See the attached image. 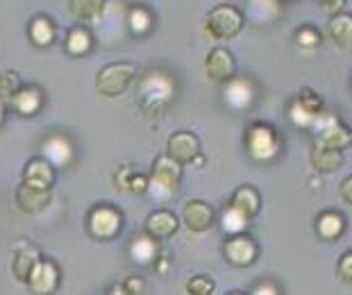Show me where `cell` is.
Here are the masks:
<instances>
[{
  "instance_id": "3",
  "label": "cell",
  "mask_w": 352,
  "mask_h": 295,
  "mask_svg": "<svg viewBox=\"0 0 352 295\" xmlns=\"http://www.w3.org/2000/svg\"><path fill=\"white\" fill-rule=\"evenodd\" d=\"M179 182H182V164H177L175 159H170L168 155H160L153 164L151 188H148V193L157 200H168L170 195H175Z\"/></svg>"
},
{
  "instance_id": "5",
  "label": "cell",
  "mask_w": 352,
  "mask_h": 295,
  "mask_svg": "<svg viewBox=\"0 0 352 295\" xmlns=\"http://www.w3.org/2000/svg\"><path fill=\"white\" fill-rule=\"evenodd\" d=\"M87 230L98 241L116 239L123 230V214L111 204H96L87 216Z\"/></svg>"
},
{
  "instance_id": "12",
  "label": "cell",
  "mask_w": 352,
  "mask_h": 295,
  "mask_svg": "<svg viewBox=\"0 0 352 295\" xmlns=\"http://www.w3.org/2000/svg\"><path fill=\"white\" fill-rule=\"evenodd\" d=\"M57 179V168L52 166L46 157H32L23 168V182L34 188L52 191V184Z\"/></svg>"
},
{
  "instance_id": "39",
  "label": "cell",
  "mask_w": 352,
  "mask_h": 295,
  "mask_svg": "<svg viewBox=\"0 0 352 295\" xmlns=\"http://www.w3.org/2000/svg\"><path fill=\"white\" fill-rule=\"evenodd\" d=\"M252 295H277V289H275V286L273 284H259L257 286V289H254V293Z\"/></svg>"
},
{
  "instance_id": "41",
  "label": "cell",
  "mask_w": 352,
  "mask_h": 295,
  "mask_svg": "<svg viewBox=\"0 0 352 295\" xmlns=\"http://www.w3.org/2000/svg\"><path fill=\"white\" fill-rule=\"evenodd\" d=\"M168 268V261L164 259V256H160V263H157V272H166Z\"/></svg>"
},
{
  "instance_id": "16",
  "label": "cell",
  "mask_w": 352,
  "mask_h": 295,
  "mask_svg": "<svg viewBox=\"0 0 352 295\" xmlns=\"http://www.w3.org/2000/svg\"><path fill=\"white\" fill-rule=\"evenodd\" d=\"M179 230V218L168 209H157L146 218V234L155 241H166Z\"/></svg>"
},
{
  "instance_id": "10",
  "label": "cell",
  "mask_w": 352,
  "mask_h": 295,
  "mask_svg": "<svg viewBox=\"0 0 352 295\" xmlns=\"http://www.w3.org/2000/svg\"><path fill=\"white\" fill-rule=\"evenodd\" d=\"M289 113H291V120H294L296 125L309 127V125L316 123V118L323 113V100H320L314 91L302 89L294 100V105H291Z\"/></svg>"
},
{
  "instance_id": "30",
  "label": "cell",
  "mask_w": 352,
  "mask_h": 295,
  "mask_svg": "<svg viewBox=\"0 0 352 295\" xmlns=\"http://www.w3.org/2000/svg\"><path fill=\"white\" fill-rule=\"evenodd\" d=\"M250 223V218H245L241 211H236L232 204H228L226 209H223V214H221V227H223V232H228L230 237H236V234H243V230L248 227Z\"/></svg>"
},
{
  "instance_id": "11",
  "label": "cell",
  "mask_w": 352,
  "mask_h": 295,
  "mask_svg": "<svg viewBox=\"0 0 352 295\" xmlns=\"http://www.w3.org/2000/svg\"><path fill=\"white\" fill-rule=\"evenodd\" d=\"M41 261V254L30 241H19L16 245L12 248V275L16 282L21 284H28L30 275L36 263Z\"/></svg>"
},
{
  "instance_id": "35",
  "label": "cell",
  "mask_w": 352,
  "mask_h": 295,
  "mask_svg": "<svg viewBox=\"0 0 352 295\" xmlns=\"http://www.w3.org/2000/svg\"><path fill=\"white\" fill-rule=\"evenodd\" d=\"M121 286H123L125 295H144L146 293V282L141 277H137V275L127 277Z\"/></svg>"
},
{
  "instance_id": "6",
  "label": "cell",
  "mask_w": 352,
  "mask_h": 295,
  "mask_svg": "<svg viewBox=\"0 0 352 295\" xmlns=\"http://www.w3.org/2000/svg\"><path fill=\"white\" fill-rule=\"evenodd\" d=\"M245 150L254 162H271L280 153V139L271 125L254 123L245 130Z\"/></svg>"
},
{
  "instance_id": "27",
  "label": "cell",
  "mask_w": 352,
  "mask_h": 295,
  "mask_svg": "<svg viewBox=\"0 0 352 295\" xmlns=\"http://www.w3.org/2000/svg\"><path fill=\"white\" fill-rule=\"evenodd\" d=\"M125 23H127V30L134 34V36H146L148 32L153 30V14L148 7L144 5H134L127 10V17H125Z\"/></svg>"
},
{
  "instance_id": "25",
  "label": "cell",
  "mask_w": 352,
  "mask_h": 295,
  "mask_svg": "<svg viewBox=\"0 0 352 295\" xmlns=\"http://www.w3.org/2000/svg\"><path fill=\"white\" fill-rule=\"evenodd\" d=\"M311 164L320 173H334L343 166V153L336 148H327L323 143H316V148L311 153Z\"/></svg>"
},
{
  "instance_id": "22",
  "label": "cell",
  "mask_w": 352,
  "mask_h": 295,
  "mask_svg": "<svg viewBox=\"0 0 352 295\" xmlns=\"http://www.w3.org/2000/svg\"><path fill=\"white\" fill-rule=\"evenodd\" d=\"M160 248H157V241L148 234H139V237L132 239L130 243V256L132 261H137L139 266H151L157 259H160Z\"/></svg>"
},
{
  "instance_id": "34",
  "label": "cell",
  "mask_w": 352,
  "mask_h": 295,
  "mask_svg": "<svg viewBox=\"0 0 352 295\" xmlns=\"http://www.w3.org/2000/svg\"><path fill=\"white\" fill-rule=\"evenodd\" d=\"M148 188H151V177L141 175V173L134 171V175L127 184V193H134V195H146Z\"/></svg>"
},
{
  "instance_id": "38",
  "label": "cell",
  "mask_w": 352,
  "mask_h": 295,
  "mask_svg": "<svg viewBox=\"0 0 352 295\" xmlns=\"http://www.w3.org/2000/svg\"><path fill=\"white\" fill-rule=\"evenodd\" d=\"M341 198L346 200V204H352V175L341 182Z\"/></svg>"
},
{
  "instance_id": "18",
  "label": "cell",
  "mask_w": 352,
  "mask_h": 295,
  "mask_svg": "<svg viewBox=\"0 0 352 295\" xmlns=\"http://www.w3.org/2000/svg\"><path fill=\"white\" fill-rule=\"evenodd\" d=\"M41 150H43L41 157H46L55 168H66V166L73 162V146L62 134H50L48 139L43 141Z\"/></svg>"
},
{
  "instance_id": "37",
  "label": "cell",
  "mask_w": 352,
  "mask_h": 295,
  "mask_svg": "<svg viewBox=\"0 0 352 295\" xmlns=\"http://www.w3.org/2000/svg\"><path fill=\"white\" fill-rule=\"evenodd\" d=\"M346 10V0H323V12L327 17H339Z\"/></svg>"
},
{
  "instance_id": "13",
  "label": "cell",
  "mask_w": 352,
  "mask_h": 295,
  "mask_svg": "<svg viewBox=\"0 0 352 295\" xmlns=\"http://www.w3.org/2000/svg\"><path fill=\"white\" fill-rule=\"evenodd\" d=\"M234 55L228 48H214L205 59V73L212 82H230L234 78Z\"/></svg>"
},
{
  "instance_id": "43",
  "label": "cell",
  "mask_w": 352,
  "mask_h": 295,
  "mask_svg": "<svg viewBox=\"0 0 352 295\" xmlns=\"http://www.w3.org/2000/svg\"><path fill=\"white\" fill-rule=\"evenodd\" d=\"M226 295H248V293H243V291H230V293H226Z\"/></svg>"
},
{
  "instance_id": "1",
  "label": "cell",
  "mask_w": 352,
  "mask_h": 295,
  "mask_svg": "<svg viewBox=\"0 0 352 295\" xmlns=\"http://www.w3.org/2000/svg\"><path fill=\"white\" fill-rule=\"evenodd\" d=\"M175 85L168 75L160 71H151L139 85V107L148 116H160V113L173 102Z\"/></svg>"
},
{
  "instance_id": "7",
  "label": "cell",
  "mask_w": 352,
  "mask_h": 295,
  "mask_svg": "<svg viewBox=\"0 0 352 295\" xmlns=\"http://www.w3.org/2000/svg\"><path fill=\"white\" fill-rule=\"evenodd\" d=\"M59 284H62V268L57 266V261L41 256V261L36 263L28 279V289L32 291V295H55Z\"/></svg>"
},
{
  "instance_id": "8",
  "label": "cell",
  "mask_w": 352,
  "mask_h": 295,
  "mask_svg": "<svg viewBox=\"0 0 352 295\" xmlns=\"http://www.w3.org/2000/svg\"><path fill=\"white\" fill-rule=\"evenodd\" d=\"M166 155L175 159L177 164H193L202 155L198 136L189 130L173 132L166 141Z\"/></svg>"
},
{
  "instance_id": "4",
  "label": "cell",
  "mask_w": 352,
  "mask_h": 295,
  "mask_svg": "<svg viewBox=\"0 0 352 295\" xmlns=\"http://www.w3.org/2000/svg\"><path fill=\"white\" fill-rule=\"evenodd\" d=\"M243 28V14L232 5H219L207 14L205 30L209 36L219 41L234 39Z\"/></svg>"
},
{
  "instance_id": "24",
  "label": "cell",
  "mask_w": 352,
  "mask_h": 295,
  "mask_svg": "<svg viewBox=\"0 0 352 295\" xmlns=\"http://www.w3.org/2000/svg\"><path fill=\"white\" fill-rule=\"evenodd\" d=\"M230 204L236 211H241L245 218H250V221H252V218L257 216L259 209H261V198H259V193L254 191L252 186H241V188H236L234 195H232Z\"/></svg>"
},
{
  "instance_id": "33",
  "label": "cell",
  "mask_w": 352,
  "mask_h": 295,
  "mask_svg": "<svg viewBox=\"0 0 352 295\" xmlns=\"http://www.w3.org/2000/svg\"><path fill=\"white\" fill-rule=\"evenodd\" d=\"M296 43L300 45V48H316L320 43V32L314 25H302L296 32Z\"/></svg>"
},
{
  "instance_id": "42",
  "label": "cell",
  "mask_w": 352,
  "mask_h": 295,
  "mask_svg": "<svg viewBox=\"0 0 352 295\" xmlns=\"http://www.w3.org/2000/svg\"><path fill=\"white\" fill-rule=\"evenodd\" d=\"M109 295H125L123 286H121V284H118V286H111V289H109Z\"/></svg>"
},
{
  "instance_id": "32",
  "label": "cell",
  "mask_w": 352,
  "mask_h": 295,
  "mask_svg": "<svg viewBox=\"0 0 352 295\" xmlns=\"http://www.w3.org/2000/svg\"><path fill=\"white\" fill-rule=\"evenodd\" d=\"M184 289L189 295H214L216 282L209 275H193L189 282H186Z\"/></svg>"
},
{
  "instance_id": "9",
  "label": "cell",
  "mask_w": 352,
  "mask_h": 295,
  "mask_svg": "<svg viewBox=\"0 0 352 295\" xmlns=\"http://www.w3.org/2000/svg\"><path fill=\"white\" fill-rule=\"evenodd\" d=\"M223 254L226 259L236 268H248L257 261L259 248L254 243L252 237H245V234H236V237H230L226 243H223Z\"/></svg>"
},
{
  "instance_id": "19",
  "label": "cell",
  "mask_w": 352,
  "mask_h": 295,
  "mask_svg": "<svg viewBox=\"0 0 352 295\" xmlns=\"http://www.w3.org/2000/svg\"><path fill=\"white\" fill-rule=\"evenodd\" d=\"M28 36H30V41H32V45H36V48H50V45L55 43V39H57L55 21H52L50 17H46V14H36V17L30 21V25H28Z\"/></svg>"
},
{
  "instance_id": "21",
  "label": "cell",
  "mask_w": 352,
  "mask_h": 295,
  "mask_svg": "<svg viewBox=\"0 0 352 295\" xmlns=\"http://www.w3.org/2000/svg\"><path fill=\"white\" fill-rule=\"evenodd\" d=\"M343 232H346V218H343L339 211H323V214L316 218V234L323 241L334 243L336 239L343 237Z\"/></svg>"
},
{
  "instance_id": "31",
  "label": "cell",
  "mask_w": 352,
  "mask_h": 295,
  "mask_svg": "<svg viewBox=\"0 0 352 295\" xmlns=\"http://www.w3.org/2000/svg\"><path fill=\"white\" fill-rule=\"evenodd\" d=\"M23 80H21V75L16 71H7L0 75V98L10 105L12 102V98L19 94L21 89H23Z\"/></svg>"
},
{
  "instance_id": "17",
  "label": "cell",
  "mask_w": 352,
  "mask_h": 295,
  "mask_svg": "<svg viewBox=\"0 0 352 295\" xmlns=\"http://www.w3.org/2000/svg\"><path fill=\"white\" fill-rule=\"evenodd\" d=\"M257 98V89L250 80L245 78H232L226 87V100L232 109L241 111V109H248L250 105L254 102Z\"/></svg>"
},
{
  "instance_id": "36",
  "label": "cell",
  "mask_w": 352,
  "mask_h": 295,
  "mask_svg": "<svg viewBox=\"0 0 352 295\" xmlns=\"http://www.w3.org/2000/svg\"><path fill=\"white\" fill-rule=\"evenodd\" d=\"M336 272H339V277L343 282L352 284V252H346L339 259V266H336Z\"/></svg>"
},
{
  "instance_id": "2",
  "label": "cell",
  "mask_w": 352,
  "mask_h": 295,
  "mask_svg": "<svg viewBox=\"0 0 352 295\" xmlns=\"http://www.w3.org/2000/svg\"><path fill=\"white\" fill-rule=\"evenodd\" d=\"M134 78H137V66L132 62L107 64L96 75V91L102 98H118L132 87Z\"/></svg>"
},
{
  "instance_id": "14",
  "label": "cell",
  "mask_w": 352,
  "mask_h": 295,
  "mask_svg": "<svg viewBox=\"0 0 352 295\" xmlns=\"http://www.w3.org/2000/svg\"><path fill=\"white\" fill-rule=\"evenodd\" d=\"M216 221L214 209L209 207L205 200H189L182 209V223L189 227L191 232L202 234L207 230H212V225Z\"/></svg>"
},
{
  "instance_id": "15",
  "label": "cell",
  "mask_w": 352,
  "mask_h": 295,
  "mask_svg": "<svg viewBox=\"0 0 352 295\" xmlns=\"http://www.w3.org/2000/svg\"><path fill=\"white\" fill-rule=\"evenodd\" d=\"M14 200H16L19 211L34 216V214H41V211L48 207L50 200H52V193L43 191V188H34V186L25 184V182H21V186L16 188V193H14Z\"/></svg>"
},
{
  "instance_id": "29",
  "label": "cell",
  "mask_w": 352,
  "mask_h": 295,
  "mask_svg": "<svg viewBox=\"0 0 352 295\" xmlns=\"http://www.w3.org/2000/svg\"><path fill=\"white\" fill-rule=\"evenodd\" d=\"M329 36L339 48H352V14H339L329 21Z\"/></svg>"
},
{
  "instance_id": "26",
  "label": "cell",
  "mask_w": 352,
  "mask_h": 295,
  "mask_svg": "<svg viewBox=\"0 0 352 295\" xmlns=\"http://www.w3.org/2000/svg\"><path fill=\"white\" fill-rule=\"evenodd\" d=\"M248 19L257 25H268L280 19V3L277 0H248Z\"/></svg>"
},
{
  "instance_id": "23",
  "label": "cell",
  "mask_w": 352,
  "mask_h": 295,
  "mask_svg": "<svg viewBox=\"0 0 352 295\" xmlns=\"http://www.w3.org/2000/svg\"><path fill=\"white\" fill-rule=\"evenodd\" d=\"M64 48L71 57H85L94 48V34L89 32L87 25H76L69 30L64 39Z\"/></svg>"
},
{
  "instance_id": "20",
  "label": "cell",
  "mask_w": 352,
  "mask_h": 295,
  "mask_svg": "<svg viewBox=\"0 0 352 295\" xmlns=\"http://www.w3.org/2000/svg\"><path fill=\"white\" fill-rule=\"evenodd\" d=\"M10 107L19 113V116H36L43 107V91L39 87H23L16 96L12 98Z\"/></svg>"
},
{
  "instance_id": "28",
  "label": "cell",
  "mask_w": 352,
  "mask_h": 295,
  "mask_svg": "<svg viewBox=\"0 0 352 295\" xmlns=\"http://www.w3.org/2000/svg\"><path fill=\"white\" fill-rule=\"evenodd\" d=\"M73 17L82 23L98 21L104 10H107V0H69Z\"/></svg>"
},
{
  "instance_id": "40",
  "label": "cell",
  "mask_w": 352,
  "mask_h": 295,
  "mask_svg": "<svg viewBox=\"0 0 352 295\" xmlns=\"http://www.w3.org/2000/svg\"><path fill=\"white\" fill-rule=\"evenodd\" d=\"M5 109H7V102L0 98V127H3V123H5Z\"/></svg>"
}]
</instances>
